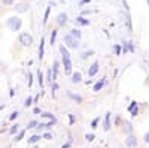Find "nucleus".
Masks as SVG:
<instances>
[{
  "label": "nucleus",
  "instance_id": "obj_1",
  "mask_svg": "<svg viewBox=\"0 0 149 148\" xmlns=\"http://www.w3.org/2000/svg\"><path fill=\"white\" fill-rule=\"evenodd\" d=\"M60 54H61V60H63V67H64V73L66 75H70L73 72V63H72V57L69 53V48H66L64 43L60 45Z\"/></svg>",
  "mask_w": 149,
  "mask_h": 148
},
{
  "label": "nucleus",
  "instance_id": "obj_2",
  "mask_svg": "<svg viewBox=\"0 0 149 148\" xmlns=\"http://www.w3.org/2000/svg\"><path fill=\"white\" fill-rule=\"evenodd\" d=\"M6 27L10 32H19L22 29V20L18 15H12L6 20Z\"/></svg>",
  "mask_w": 149,
  "mask_h": 148
},
{
  "label": "nucleus",
  "instance_id": "obj_3",
  "mask_svg": "<svg viewBox=\"0 0 149 148\" xmlns=\"http://www.w3.org/2000/svg\"><path fill=\"white\" fill-rule=\"evenodd\" d=\"M63 42H64L66 48H69V49H79L81 48V41L76 39V38H73L70 33L63 36Z\"/></svg>",
  "mask_w": 149,
  "mask_h": 148
},
{
  "label": "nucleus",
  "instance_id": "obj_4",
  "mask_svg": "<svg viewBox=\"0 0 149 148\" xmlns=\"http://www.w3.org/2000/svg\"><path fill=\"white\" fill-rule=\"evenodd\" d=\"M18 42L22 45V46H31L34 43V39L30 32H21L19 36H18Z\"/></svg>",
  "mask_w": 149,
  "mask_h": 148
},
{
  "label": "nucleus",
  "instance_id": "obj_5",
  "mask_svg": "<svg viewBox=\"0 0 149 148\" xmlns=\"http://www.w3.org/2000/svg\"><path fill=\"white\" fill-rule=\"evenodd\" d=\"M12 6H14L12 9H14V11L17 12V14H19V15L27 14V12L30 11V5H29V3H26V2H19V3H17V2H15Z\"/></svg>",
  "mask_w": 149,
  "mask_h": 148
},
{
  "label": "nucleus",
  "instance_id": "obj_6",
  "mask_svg": "<svg viewBox=\"0 0 149 148\" xmlns=\"http://www.w3.org/2000/svg\"><path fill=\"white\" fill-rule=\"evenodd\" d=\"M125 145L128 148H137L139 147V141H137V138H136V135H133V133L128 135L127 139H125Z\"/></svg>",
  "mask_w": 149,
  "mask_h": 148
},
{
  "label": "nucleus",
  "instance_id": "obj_7",
  "mask_svg": "<svg viewBox=\"0 0 149 148\" xmlns=\"http://www.w3.org/2000/svg\"><path fill=\"white\" fill-rule=\"evenodd\" d=\"M66 96L70 99V100H73L74 103H78V105L84 102V97H82L81 94H78V93H73V91H70V90H67V91H66Z\"/></svg>",
  "mask_w": 149,
  "mask_h": 148
},
{
  "label": "nucleus",
  "instance_id": "obj_8",
  "mask_svg": "<svg viewBox=\"0 0 149 148\" xmlns=\"http://www.w3.org/2000/svg\"><path fill=\"white\" fill-rule=\"evenodd\" d=\"M67 22H69V15L66 14V12H60L58 17H57V26L58 27H64Z\"/></svg>",
  "mask_w": 149,
  "mask_h": 148
},
{
  "label": "nucleus",
  "instance_id": "obj_9",
  "mask_svg": "<svg viewBox=\"0 0 149 148\" xmlns=\"http://www.w3.org/2000/svg\"><path fill=\"white\" fill-rule=\"evenodd\" d=\"M74 24H76V26L86 27V26H90V24H91V21L86 18V17H84V15H78L76 18H74Z\"/></svg>",
  "mask_w": 149,
  "mask_h": 148
},
{
  "label": "nucleus",
  "instance_id": "obj_10",
  "mask_svg": "<svg viewBox=\"0 0 149 148\" xmlns=\"http://www.w3.org/2000/svg\"><path fill=\"white\" fill-rule=\"evenodd\" d=\"M98 70H100V65H98V61H94V63L88 67V76L90 78L95 76L97 73H98Z\"/></svg>",
  "mask_w": 149,
  "mask_h": 148
},
{
  "label": "nucleus",
  "instance_id": "obj_11",
  "mask_svg": "<svg viewBox=\"0 0 149 148\" xmlns=\"http://www.w3.org/2000/svg\"><path fill=\"white\" fill-rule=\"evenodd\" d=\"M70 81H72V84H79V82H82V72H79V70L72 72V73H70Z\"/></svg>",
  "mask_w": 149,
  "mask_h": 148
},
{
  "label": "nucleus",
  "instance_id": "obj_12",
  "mask_svg": "<svg viewBox=\"0 0 149 148\" xmlns=\"http://www.w3.org/2000/svg\"><path fill=\"white\" fill-rule=\"evenodd\" d=\"M106 79H107V78L104 76V78H102L100 81H97V82L93 85V91H94V93H98V91H100V90L104 87V85H106Z\"/></svg>",
  "mask_w": 149,
  "mask_h": 148
},
{
  "label": "nucleus",
  "instance_id": "obj_13",
  "mask_svg": "<svg viewBox=\"0 0 149 148\" xmlns=\"http://www.w3.org/2000/svg\"><path fill=\"white\" fill-rule=\"evenodd\" d=\"M51 70H52V79H54V81H57L58 72H60V61H58V60H54V63H52V67H51Z\"/></svg>",
  "mask_w": 149,
  "mask_h": 148
},
{
  "label": "nucleus",
  "instance_id": "obj_14",
  "mask_svg": "<svg viewBox=\"0 0 149 148\" xmlns=\"http://www.w3.org/2000/svg\"><path fill=\"white\" fill-rule=\"evenodd\" d=\"M45 38L40 39V43H39V49H37V54H39V60H42L45 57Z\"/></svg>",
  "mask_w": 149,
  "mask_h": 148
},
{
  "label": "nucleus",
  "instance_id": "obj_15",
  "mask_svg": "<svg viewBox=\"0 0 149 148\" xmlns=\"http://www.w3.org/2000/svg\"><path fill=\"white\" fill-rule=\"evenodd\" d=\"M42 139V135H31V136L27 139L29 145H34V144H39V141Z\"/></svg>",
  "mask_w": 149,
  "mask_h": 148
},
{
  "label": "nucleus",
  "instance_id": "obj_16",
  "mask_svg": "<svg viewBox=\"0 0 149 148\" xmlns=\"http://www.w3.org/2000/svg\"><path fill=\"white\" fill-rule=\"evenodd\" d=\"M49 14H51V6H46V9H45V12H43V20H42V26H43V27L46 26L48 21H49Z\"/></svg>",
  "mask_w": 149,
  "mask_h": 148
},
{
  "label": "nucleus",
  "instance_id": "obj_17",
  "mask_svg": "<svg viewBox=\"0 0 149 148\" xmlns=\"http://www.w3.org/2000/svg\"><path fill=\"white\" fill-rule=\"evenodd\" d=\"M110 112H106V115H104V132H109L110 130V126H112V123H110Z\"/></svg>",
  "mask_w": 149,
  "mask_h": 148
},
{
  "label": "nucleus",
  "instance_id": "obj_18",
  "mask_svg": "<svg viewBox=\"0 0 149 148\" xmlns=\"http://www.w3.org/2000/svg\"><path fill=\"white\" fill-rule=\"evenodd\" d=\"M57 36H58V29H52L51 30V36H49V45H51V46L55 43Z\"/></svg>",
  "mask_w": 149,
  "mask_h": 148
},
{
  "label": "nucleus",
  "instance_id": "obj_19",
  "mask_svg": "<svg viewBox=\"0 0 149 148\" xmlns=\"http://www.w3.org/2000/svg\"><path fill=\"white\" fill-rule=\"evenodd\" d=\"M72 36H73V38H76V39H82V32L79 30V29H76V27H73V29H70V32H69Z\"/></svg>",
  "mask_w": 149,
  "mask_h": 148
},
{
  "label": "nucleus",
  "instance_id": "obj_20",
  "mask_svg": "<svg viewBox=\"0 0 149 148\" xmlns=\"http://www.w3.org/2000/svg\"><path fill=\"white\" fill-rule=\"evenodd\" d=\"M95 53H94V49H88V51H82L79 55H81V58L82 60H86V58H90L91 55H94Z\"/></svg>",
  "mask_w": 149,
  "mask_h": 148
},
{
  "label": "nucleus",
  "instance_id": "obj_21",
  "mask_svg": "<svg viewBox=\"0 0 149 148\" xmlns=\"http://www.w3.org/2000/svg\"><path fill=\"white\" fill-rule=\"evenodd\" d=\"M37 82H39V85L43 88V84H45V76H43L42 70H37Z\"/></svg>",
  "mask_w": 149,
  "mask_h": 148
},
{
  "label": "nucleus",
  "instance_id": "obj_22",
  "mask_svg": "<svg viewBox=\"0 0 149 148\" xmlns=\"http://www.w3.org/2000/svg\"><path fill=\"white\" fill-rule=\"evenodd\" d=\"M14 136H15V142L22 141V139H24V136H26V130H19L18 133H15V135H14Z\"/></svg>",
  "mask_w": 149,
  "mask_h": 148
},
{
  "label": "nucleus",
  "instance_id": "obj_23",
  "mask_svg": "<svg viewBox=\"0 0 149 148\" xmlns=\"http://www.w3.org/2000/svg\"><path fill=\"white\" fill-rule=\"evenodd\" d=\"M40 117H42V118H46V120H57V117H55L52 112H43V111H42ZM57 121H58V120H57Z\"/></svg>",
  "mask_w": 149,
  "mask_h": 148
},
{
  "label": "nucleus",
  "instance_id": "obj_24",
  "mask_svg": "<svg viewBox=\"0 0 149 148\" xmlns=\"http://www.w3.org/2000/svg\"><path fill=\"white\" fill-rule=\"evenodd\" d=\"M49 85H51V93H52V96L55 97V94H57V91H58V88H60L58 84H57V81H52Z\"/></svg>",
  "mask_w": 149,
  "mask_h": 148
},
{
  "label": "nucleus",
  "instance_id": "obj_25",
  "mask_svg": "<svg viewBox=\"0 0 149 148\" xmlns=\"http://www.w3.org/2000/svg\"><path fill=\"white\" fill-rule=\"evenodd\" d=\"M19 132V124L18 123H15V124H12L10 127H9V133L10 135H15V133H18Z\"/></svg>",
  "mask_w": 149,
  "mask_h": 148
},
{
  "label": "nucleus",
  "instance_id": "obj_26",
  "mask_svg": "<svg viewBox=\"0 0 149 148\" xmlns=\"http://www.w3.org/2000/svg\"><path fill=\"white\" fill-rule=\"evenodd\" d=\"M57 123H58L57 120H49L48 123H45V130H49V129H52V127H54V126L57 124Z\"/></svg>",
  "mask_w": 149,
  "mask_h": 148
},
{
  "label": "nucleus",
  "instance_id": "obj_27",
  "mask_svg": "<svg viewBox=\"0 0 149 148\" xmlns=\"http://www.w3.org/2000/svg\"><path fill=\"white\" fill-rule=\"evenodd\" d=\"M18 115H19V111H12L10 112V115H9V121H15L17 118H18Z\"/></svg>",
  "mask_w": 149,
  "mask_h": 148
},
{
  "label": "nucleus",
  "instance_id": "obj_28",
  "mask_svg": "<svg viewBox=\"0 0 149 148\" xmlns=\"http://www.w3.org/2000/svg\"><path fill=\"white\" fill-rule=\"evenodd\" d=\"M46 81H48V84H51L54 79H52V70H51V67H48V70H46Z\"/></svg>",
  "mask_w": 149,
  "mask_h": 148
},
{
  "label": "nucleus",
  "instance_id": "obj_29",
  "mask_svg": "<svg viewBox=\"0 0 149 148\" xmlns=\"http://www.w3.org/2000/svg\"><path fill=\"white\" fill-rule=\"evenodd\" d=\"M124 132H125V133H131V123L130 121H125V123H124Z\"/></svg>",
  "mask_w": 149,
  "mask_h": 148
},
{
  "label": "nucleus",
  "instance_id": "obj_30",
  "mask_svg": "<svg viewBox=\"0 0 149 148\" xmlns=\"http://www.w3.org/2000/svg\"><path fill=\"white\" fill-rule=\"evenodd\" d=\"M95 139V135L94 133H85V141L86 142H93Z\"/></svg>",
  "mask_w": 149,
  "mask_h": 148
},
{
  "label": "nucleus",
  "instance_id": "obj_31",
  "mask_svg": "<svg viewBox=\"0 0 149 148\" xmlns=\"http://www.w3.org/2000/svg\"><path fill=\"white\" fill-rule=\"evenodd\" d=\"M98 123H100V118H98V117L93 118V121H91V129H93V130H95V129H97V126H98Z\"/></svg>",
  "mask_w": 149,
  "mask_h": 148
},
{
  "label": "nucleus",
  "instance_id": "obj_32",
  "mask_svg": "<svg viewBox=\"0 0 149 148\" xmlns=\"http://www.w3.org/2000/svg\"><path fill=\"white\" fill-rule=\"evenodd\" d=\"M69 117V126H73L74 123H76V117H74V114H67Z\"/></svg>",
  "mask_w": 149,
  "mask_h": 148
},
{
  "label": "nucleus",
  "instance_id": "obj_33",
  "mask_svg": "<svg viewBox=\"0 0 149 148\" xmlns=\"http://www.w3.org/2000/svg\"><path fill=\"white\" fill-rule=\"evenodd\" d=\"M31 105H33V97H31V96H29V97L26 99V100H24V106L29 108V106H31Z\"/></svg>",
  "mask_w": 149,
  "mask_h": 148
},
{
  "label": "nucleus",
  "instance_id": "obj_34",
  "mask_svg": "<svg viewBox=\"0 0 149 148\" xmlns=\"http://www.w3.org/2000/svg\"><path fill=\"white\" fill-rule=\"evenodd\" d=\"M33 81H34V79H33V73L29 72V82H27V87H29V88L33 87Z\"/></svg>",
  "mask_w": 149,
  "mask_h": 148
},
{
  "label": "nucleus",
  "instance_id": "obj_35",
  "mask_svg": "<svg viewBox=\"0 0 149 148\" xmlns=\"http://www.w3.org/2000/svg\"><path fill=\"white\" fill-rule=\"evenodd\" d=\"M36 126H37V121L36 120H30L29 124H27V129H36Z\"/></svg>",
  "mask_w": 149,
  "mask_h": 148
},
{
  "label": "nucleus",
  "instance_id": "obj_36",
  "mask_svg": "<svg viewBox=\"0 0 149 148\" xmlns=\"http://www.w3.org/2000/svg\"><path fill=\"white\" fill-rule=\"evenodd\" d=\"M42 138H43V139H46V141H51V139H52L54 136H52V133H49V132H45V133L42 135Z\"/></svg>",
  "mask_w": 149,
  "mask_h": 148
},
{
  "label": "nucleus",
  "instance_id": "obj_37",
  "mask_svg": "<svg viewBox=\"0 0 149 148\" xmlns=\"http://www.w3.org/2000/svg\"><path fill=\"white\" fill-rule=\"evenodd\" d=\"M113 51H115V54H116V55H121L122 48H121V45H119V43H116V45L113 46Z\"/></svg>",
  "mask_w": 149,
  "mask_h": 148
},
{
  "label": "nucleus",
  "instance_id": "obj_38",
  "mask_svg": "<svg viewBox=\"0 0 149 148\" xmlns=\"http://www.w3.org/2000/svg\"><path fill=\"white\" fill-rule=\"evenodd\" d=\"M127 46H128V53H134V51H136V48H134V45H133L131 41L127 42Z\"/></svg>",
  "mask_w": 149,
  "mask_h": 148
},
{
  "label": "nucleus",
  "instance_id": "obj_39",
  "mask_svg": "<svg viewBox=\"0 0 149 148\" xmlns=\"http://www.w3.org/2000/svg\"><path fill=\"white\" fill-rule=\"evenodd\" d=\"M2 3H3V6H12L15 3V0H2Z\"/></svg>",
  "mask_w": 149,
  "mask_h": 148
},
{
  "label": "nucleus",
  "instance_id": "obj_40",
  "mask_svg": "<svg viewBox=\"0 0 149 148\" xmlns=\"http://www.w3.org/2000/svg\"><path fill=\"white\" fill-rule=\"evenodd\" d=\"M33 114H34V115H37V114L40 115V114H42V109H40L39 106H34V108H33Z\"/></svg>",
  "mask_w": 149,
  "mask_h": 148
},
{
  "label": "nucleus",
  "instance_id": "obj_41",
  "mask_svg": "<svg viewBox=\"0 0 149 148\" xmlns=\"http://www.w3.org/2000/svg\"><path fill=\"white\" fill-rule=\"evenodd\" d=\"M122 5H124V9H125L127 12H130V5H128L127 0H122Z\"/></svg>",
  "mask_w": 149,
  "mask_h": 148
},
{
  "label": "nucleus",
  "instance_id": "obj_42",
  "mask_svg": "<svg viewBox=\"0 0 149 148\" xmlns=\"http://www.w3.org/2000/svg\"><path fill=\"white\" fill-rule=\"evenodd\" d=\"M130 112H131V117H136V115H137V114H139V109H137V106H136L134 109H131V111H130Z\"/></svg>",
  "mask_w": 149,
  "mask_h": 148
},
{
  "label": "nucleus",
  "instance_id": "obj_43",
  "mask_svg": "<svg viewBox=\"0 0 149 148\" xmlns=\"http://www.w3.org/2000/svg\"><path fill=\"white\" fill-rule=\"evenodd\" d=\"M90 3H91V0H81L79 6H85V5H90Z\"/></svg>",
  "mask_w": 149,
  "mask_h": 148
},
{
  "label": "nucleus",
  "instance_id": "obj_44",
  "mask_svg": "<svg viewBox=\"0 0 149 148\" xmlns=\"http://www.w3.org/2000/svg\"><path fill=\"white\" fill-rule=\"evenodd\" d=\"M136 106H137V102H136V100H133V102H131V105L128 106V111H131V109H134Z\"/></svg>",
  "mask_w": 149,
  "mask_h": 148
},
{
  "label": "nucleus",
  "instance_id": "obj_45",
  "mask_svg": "<svg viewBox=\"0 0 149 148\" xmlns=\"http://www.w3.org/2000/svg\"><path fill=\"white\" fill-rule=\"evenodd\" d=\"M72 147V141H69V142H66V144H63L60 148H70Z\"/></svg>",
  "mask_w": 149,
  "mask_h": 148
},
{
  "label": "nucleus",
  "instance_id": "obj_46",
  "mask_svg": "<svg viewBox=\"0 0 149 148\" xmlns=\"http://www.w3.org/2000/svg\"><path fill=\"white\" fill-rule=\"evenodd\" d=\"M143 141H145V142H146V144H149V132H148V133H145V135H143Z\"/></svg>",
  "mask_w": 149,
  "mask_h": 148
},
{
  "label": "nucleus",
  "instance_id": "obj_47",
  "mask_svg": "<svg viewBox=\"0 0 149 148\" xmlns=\"http://www.w3.org/2000/svg\"><path fill=\"white\" fill-rule=\"evenodd\" d=\"M39 96H40V94H36V96L33 97V103H37V102H39Z\"/></svg>",
  "mask_w": 149,
  "mask_h": 148
},
{
  "label": "nucleus",
  "instance_id": "obj_48",
  "mask_svg": "<svg viewBox=\"0 0 149 148\" xmlns=\"http://www.w3.org/2000/svg\"><path fill=\"white\" fill-rule=\"evenodd\" d=\"M14 94H15V93H14V88H10V93H9V96H10V97H14Z\"/></svg>",
  "mask_w": 149,
  "mask_h": 148
},
{
  "label": "nucleus",
  "instance_id": "obj_49",
  "mask_svg": "<svg viewBox=\"0 0 149 148\" xmlns=\"http://www.w3.org/2000/svg\"><path fill=\"white\" fill-rule=\"evenodd\" d=\"M3 109H5V105L2 103V105H0V112H2V111H3Z\"/></svg>",
  "mask_w": 149,
  "mask_h": 148
},
{
  "label": "nucleus",
  "instance_id": "obj_50",
  "mask_svg": "<svg viewBox=\"0 0 149 148\" xmlns=\"http://www.w3.org/2000/svg\"><path fill=\"white\" fill-rule=\"evenodd\" d=\"M146 2H148V6H149V0H146Z\"/></svg>",
  "mask_w": 149,
  "mask_h": 148
}]
</instances>
